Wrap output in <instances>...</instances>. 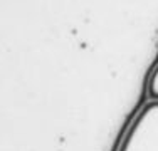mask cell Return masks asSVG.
I'll return each instance as SVG.
<instances>
[{"label": "cell", "instance_id": "obj_1", "mask_svg": "<svg viewBox=\"0 0 158 151\" xmlns=\"http://www.w3.org/2000/svg\"><path fill=\"white\" fill-rule=\"evenodd\" d=\"M121 151H158V106L145 109L136 118Z\"/></svg>", "mask_w": 158, "mask_h": 151}, {"label": "cell", "instance_id": "obj_2", "mask_svg": "<svg viewBox=\"0 0 158 151\" xmlns=\"http://www.w3.org/2000/svg\"><path fill=\"white\" fill-rule=\"evenodd\" d=\"M148 97L158 101V67L148 77Z\"/></svg>", "mask_w": 158, "mask_h": 151}]
</instances>
